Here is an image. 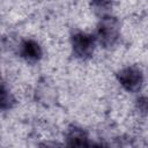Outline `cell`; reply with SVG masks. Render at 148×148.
<instances>
[{
    "label": "cell",
    "instance_id": "obj_1",
    "mask_svg": "<svg viewBox=\"0 0 148 148\" xmlns=\"http://www.w3.org/2000/svg\"><path fill=\"white\" fill-rule=\"evenodd\" d=\"M120 34V24L113 16H104L97 25V39L103 47L113 46Z\"/></svg>",
    "mask_w": 148,
    "mask_h": 148
},
{
    "label": "cell",
    "instance_id": "obj_2",
    "mask_svg": "<svg viewBox=\"0 0 148 148\" xmlns=\"http://www.w3.org/2000/svg\"><path fill=\"white\" fill-rule=\"evenodd\" d=\"M74 54L80 59H88L92 56L95 50V37L87 32H75L71 38Z\"/></svg>",
    "mask_w": 148,
    "mask_h": 148
},
{
    "label": "cell",
    "instance_id": "obj_3",
    "mask_svg": "<svg viewBox=\"0 0 148 148\" xmlns=\"http://www.w3.org/2000/svg\"><path fill=\"white\" fill-rule=\"evenodd\" d=\"M117 79L127 91L135 92L142 87L143 73L139 66H128L118 72Z\"/></svg>",
    "mask_w": 148,
    "mask_h": 148
},
{
    "label": "cell",
    "instance_id": "obj_4",
    "mask_svg": "<svg viewBox=\"0 0 148 148\" xmlns=\"http://www.w3.org/2000/svg\"><path fill=\"white\" fill-rule=\"evenodd\" d=\"M20 56L28 62H37L42 58V49L36 40L25 39L20 44Z\"/></svg>",
    "mask_w": 148,
    "mask_h": 148
},
{
    "label": "cell",
    "instance_id": "obj_5",
    "mask_svg": "<svg viewBox=\"0 0 148 148\" xmlns=\"http://www.w3.org/2000/svg\"><path fill=\"white\" fill-rule=\"evenodd\" d=\"M88 135L87 133L76 126H73L68 130L66 134V141L67 145L71 147H84V146H90L88 141Z\"/></svg>",
    "mask_w": 148,
    "mask_h": 148
},
{
    "label": "cell",
    "instance_id": "obj_6",
    "mask_svg": "<svg viewBox=\"0 0 148 148\" xmlns=\"http://www.w3.org/2000/svg\"><path fill=\"white\" fill-rule=\"evenodd\" d=\"M14 103H15V99H14L13 95L0 82V109L1 110H8L14 105Z\"/></svg>",
    "mask_w": 148,
    "mask_h": 148
},
{
    "label": "cell",
    "instance_id": "obj_7",
    "mask_svg": "<svg viewBox=\"0 0 148 148\" xmlns=\"http://www.w3.org/2000/svg\"><path fill=\"white\" fill-rule=\"evenodd\" d=\"M92 1H94L96 5H104L108 0H92Z\"/></svg>",
    "mask_w": 148,
    "mask_h": 148
}]
</instances>
